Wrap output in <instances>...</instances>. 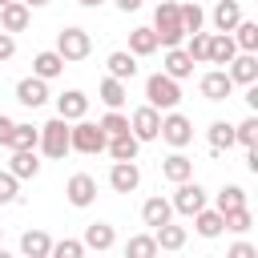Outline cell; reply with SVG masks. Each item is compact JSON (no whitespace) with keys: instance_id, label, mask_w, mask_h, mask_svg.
Returning <instances> with one entry per match:
<instances>
[{"instance_id":"74e56055","label":"cell","mask_w":258,"mask_h":258,"mask_svg":"<svg viewBox=\"0 0 258 258\" xmlns=\"http://www.w3.org/2000/svg\"><path fill=\"white\" fill-rule=\"evenodd\" d=\"M101 129H105V137H117V133H129V117L121 113V109H109L101 121H97Z\"/></svg>"},{"instance_id":"6da1fadb","label":"cell","mask_w":258,"mask_h":258,"mask_svg":"<svg viewBox=\"0 0 258 258\" xmlns=\"http://www.w3.org/2000/svg\"><path fill=\"white\" fill-rule=\"evenodd\" d=\"M153 32H157V48H177L185 40L181 12H177L173 0H157V8H153Z\"/></svg>"},{"instance_id":"30bf717a","label":"cell","mask_w":258,"mask_h":258,"mask_svg":"<svg viewBox=\"0 0 258 258\" xmlns=\"http://www.w3.org/2000/svg\"><path fill=\"white\" fill-rule=\"evenodd\" d=\"M198 93H202L206 101H226V97L234 93V81H230V73H226V69H210V73H202Z\"/></svg>"},{"instance_id":"83f0119b","label":"cell","mask_w":258,"mask_h":258,"mask_svg":"<svg viewBox=\"0 0 258 258\" xmlns=\"http://www.w3.org/2000/svg\"><path fill=\"white\" fill-rule=\"evenodd\" d=\"M97 97L105 101V109H121V105L129 101V89H125V81H117V77H105V81L97 85Z\"/></svg>"},{"instance_id":"ac0fdd59","label":"cell","mask_w":258,"mask_h":258,"mask_svg":"<svg viewBox=\"0 0 258 258\" xmlns=\"http://www.w3.org/2000/svg\"><path fill=\"white\" fill-rule=\"evenodd\" d=\"M8 173H12V177H20V181L36 177V173H40L36 149H12V157H8Z\"/></svg>"},{"instance_id":"277c9868","label":"cell","mask_w":258,"mask_h":258,"mask_svg":"<svg viewBox=\"0 0 258 258\" xmlns=\"http://www.w3.org/2000/svg\"><path fill=\"white\" fill-rule=\"evenodd\" d=\"M56 52L64 56V64H77V60H85L93 52V36L85 28H77V24H69V28L56 32Z\"/></svg>"},{"instance_id":"7bdbcfd3","label":"cell","mask_w":258,"mask_h":258,"mask_svg":"<svg viewBox=\"0 0 258 258\" xmlns=\"http://www.w3.org/2000/svg\"><path fill=\"white\" fill-rule=\"evenodd\" d=\"M12 56H16V36L0 28V60H12Z\"/></svg>"},{"instance_id":"ee69618b","label":"cell","mask_w":258,"mask_h":258,"mask_svg":"<svg viewBox=\"0 0 258 258\" xmlns=\"http://www.w3.org/2000/svg\"><path fill=\"white\" fill-rule=\"evenodd\" d=\"M12 129H16V121L0 113V149H8V145H12Z\"/></svg>"},{"instance_id":"7a4b0ae2","label":"cell","mask_w":258,"mask_h":258,"mask_svg":"<svg viewBox=\"0 0 258 258\" xmlns=\"http://www.w3.org/2000/svg\"><path fill=\"white\" fill-rule=\"evenodd\" d=\"M145 105H153V109H177L181 105V85L169 73H149L145 77Z\"/></svg>"},{"instance_id":"d6a6232c","label":"cell","mask_w":258,"mask_h":258,"mask_svg":"<svg viewBox=\"0 0 258 258\" xmlns=\"http://www.w3.org/2000/svg\"><path fill=\"white\" fill-rule=\"evenodd\" d=\"M222 226H226L230 234H246V230L254 226V214H250V206H234V210H226V214H222Z\"/></svg>"},{"instance_id":"ffe728a7","label":"cell","mask_w":258,"mask_h":258,"mask_svg":"<svg viewBox=\"0 0 258 258\" xmlns=\"http://www.w3.org/2000/svg\"><path fill=\"white\" fill-rule=\"evenodd\" d=\"M161 177L177 185V181H185V177H194V161H189V157H185L181 149H173V153H169V157L161 161Z\"/></svg>"},{"instance_id":"8992f818","label":"cell","mask_w":258,"mask_h":258,"mask_svg":"<svg viewBox=\"0 0 258 258\" xmlns=\"http://www.w3.org/2000/svg\"><path fill=\"white\" fill-rule=\"evenodd\" d=\"M157 137H161L165 145H173V149H185V145L194 141V121H189L185 113H177V109H165Z\"/></svg>"},{"instance_id":"e0dca14e","label":"cell","mask_w":258,"mask_h":258,"mask_svg":"<svg viewBox=\"0 0 258 258\" xmlns=\"http://www.w3.org/2000/svg\"><path fill=\"white\" fill-rule=\"evenodd\" d=\"M161 73H169L173 81H185V77H194V60H189V52H185L181 44H177V48H165Z\"/></svg>"},{"instance_id":"7dc6e473","label":"cell","mask_w":258,"mask_h":258,"mask_svg":"<svg viewBox=\"0 0 258 258\" xmlns=\"http://www.w3.org/2000/svg\"><path fill=\"white\" fill-rule=\"evenodd\" d=\"M77 4H81V8H101L105 0H77Z\"/></svg>"},{"instance_id":"7402d4cb","label":"cell","mask_w":258,"mask_h":258,"mask_svg":"<svg viewBox=\"0 0 258 258\" xmlns=\"http://www.w3.org/2000/svg\"><path fill=\"white\" fill-rule=\"evenodd\" d=\"M32 73H36V77H44V81H52V77H60V73H64V56H60L56 48L36 52V56H32Z\"/></svg>"},{"instance_id":"5bb4252c","label":"cell","mask_w":258,"mask_h":258,"mask_svg":"<svg viewBox=\"0 0 258 258\" xmlns=\"http://www.w3.org/2000/svg\"><path fill=\"white\" fill-rule=\"evenodd\" d=\"M230 81L234 85H254L258 81V52H234V60H230Z\"/></svg>"},{"instance_id":"f35d334b","label":"cell","mask_w":258,"mask_h":258,"mask_svg":"<svg viewBox=\"0 0 258 258\" xmlns=\"http://www.w3.org/2000/svg\"><path fill=\"white\" fill-rule=\"evenodd\" d=\"M234 145H258V117H246V121H238L234 125Z\"/></svg>"},{"instance_id":"8fae6325","label":"cell","mask_w":258,"mask_h":258,"mask_svg":"<svg viewBox=\"0 0 258 258\" xmlns=\"http://www.w3.org/2000/svg\"><path fill=\"white\" fill-rule=\"evenodd\" d=\"M16 101H20L24 109H40V105L48 101V81L36 77V73H32V77H20V81H16Z\"/></svg>"},{"instance_id":"60d3db41","label":"cell","mask_w":258,"mask_h":258,"mask_svg":"<svg viewBox=\"0 0 258 258\" xmlns=\"http://www.w3.org/2000/svg\"><path fill=\"white\" fill-rule=\"evenodd\" d=\"M20 198V177H12L8 169H0V206H12Z\"/></svg>"},{"instance_id":"f1b7e54d","label":"cell","mask_w":258,"mask_h":258,"mask_svg":"<svg viewBox=\"0 0 258 258\" xmlns=\"http://www.w3.org/2000/svg\"><path fill=\"white\" fill-rule=\"evenodd\" d=\"M230 36H234L238 52H258V24H254V20H238V24L230 28Z\"/></svg>"},{"instance_id":"d590c367","label":"cell","mask_w":258,"mask_h":258,"mask_svg":"<svg viewBox=\"0 0 258 258\" xmlns=\"http://www.w3.org/2000/svg\"><path fill=\"white\" fill-rule=\"evenodd\" d=\"M234 206H246V189H242V185H222L218 198H214V210L226 214V210H234Z\"/></svg>"},{"instance_id":"7c38bea8","label":"cell","mask_w":258,"mask_h":258,"mask_svg":"<svg viewBox=\"0 0 258 258\" xmlns=\"http://www.w3.org/2000/svg\"><path fill=\"white\" fill-rule=\"evenodd\" d=\"M109 185H113V194H133V189L141 185V169H137V161H113V169H109Z\"/></svg>"},{"instance_id":"603a6c76","label":"cell","mask_w":258,"mask_h":258,"mask_svg":"<svg viewBox=\"0 0 258 258\" xmlns=\"http://www.w3.org/2000/svg\"><path fill=\"white\" fill-rule=\"evenodd\" d=\"M109 77H117V81H133L137 77V56L129 52V48H117V52H109Z\"/></svg>"},{"instance_id":"ba28073f","label":"cell","mask_w":258,"mask_h":258,"mask_svg":"<svg viewBox=\"0 0 258 258\" xmlns=\"http://www.w3.org/2000/svg\"><path fill=\"white\" fill-rule=\"evenodd\" d=\"M169 206L177 210V214H185V218H194L202 206H206V189L194 181V177H185V181H177V189H173V198H169Z\"/></svg>"},{"instance_id":"836d02e7","label":"cell","mask_w":258,"mask_h":258,"mask_svg":"<svg viewBox=\"0 0 258 258\" xmlns=\"http://www.w3.org/2000/svg\"><path fill=\"white\" fill-rule=\"evenodd\" d=\"M157 254V242H153V230L149 234H133L125 242V258H153Z\"/></svg>"},{"instance_id":"e575fe53","label":"cell","mask_w":258,"mask_h":258,"mask_svg":"<svg viewBox=\"0 0 258 258\" xmlns=\"http://www.w3.org/2000/svg\"><path fill=\"white\" fill-rule=\"evenodd\" d=\"M185 52H189V60L194 64H206V52H210V32H185Z\"/></svg>"},{"instance_id":"4dcf8cb0","label":"cell","mask_w":258,"mask_h":258,"mask_svg":"<svg viewBox=\"0 0 258 258\" xmlns=\"http://www.w3.org/2000/svg\"><path fill=\"white\" fill-rule=\"evenodd\" d=\"M194 230H198L202 238H218L226 226H222V214H218V210H206V206H202V210L194 214Z\"/></svg>"},{"instance_id":"d6986e66","label":"cell","mask_w":258,"mask_h":258,"mask_svg":"<svg viewBox=\"0 0 258 258\" xmlns=\"http://www.w3.org/2000/svg\"><path fill=\"white\" fill-rule=\"evenodd\" d=\"M234 52H238L234 36H230V32H214V36H210V52H206V64H230V60H234Z\"/></svg>"},{"instance_id":"5b68a950","label":"cell","mask_w":258,"mask_h":258,"mask_svg":"<svg viewBox=\"0 0 258 258\" xmlns=\"http://www.w3.org/2000/svg\"><path fill=\"white\" fill-rule=\"evenodd\" d=\"M36 149L44 153V157H64L69 153V121L64 117H52V121H44L40 125V137H36Z\"/></svg>"},{"instance_id":"9c48e42d","label":"cell","mask_w":258,"mask_h":258,"mask_svg":"<svg viewBox=\"0 0 258 258\" xmlns=\"http://www.w3.org/2000/svg\"><path fill=\"white\" fill-rule=\"evenodd\" d=\"M64 198H69V206H77V210L93 206V202H97V177H93V173H73L69 185H64Z\"/></svg>"},{"instance_id":"f907efd6","label":"cell","mask_w":258,"mask_h":258,"mask_svg":"<svg viewBox=\"0 0 258 258\" xmlns=\"http://www.w3.org/2000/svg\"><path fill=\"white\" fill-rule=\"evenodd\" d=\"M0 4H8V0H0Z\"/></svg>"},{"instance_id":"44dd1931","label":"cell","mask_w":258,"mask_h":258,"mask_svg":"<svg viewBox=\"0 0 258 258\" xmlns=\"http://www.w3.org/2000/svg\"><path fill=\"white\" fill-rule=\"evenodd\" d=\"M173 218V206H169V198H145V206H141V222L149 226V230H157L161 222H169Z\"/></svg>"},{"instance_id":"1f68e13d","label":"cell","mask_w":258,"mask_h":258,"mask_svg":"<svg viewBox=\"0 0 258 258\" xmlns=\"http://www.w3.org/2000/svg\"><path fill=\"white\" fill-rule=\"evenodd\" d=\"M206 137H210V153L218 157L222 149H230V145H234V125H230V121H214Z\"/></svg>"},{"instance_id":"3957f363","label":"cell","mask_w":258,"mask_h":258,"mask_svg":"<svg viewBox=\"0 0 258 258\" xmlns=\"http://www.w3.org/2000/svg\"><path fill=\"white\" fill-rule=\"evenodd\" d=\"M105 129L97 125V121H69V149H77V153H101L105 149Z\"/></svg>"},{"instance_id":"4316f807","label":"cell","mask_w":258,"mask_h":258,"mask_svg":"<svg viewBox=\"0 0 258 258\" xmlns=\"http://www.w3.org/2000/svg\"><path fill=\"white\" fill-rule=\"evenodd\" d=\"M210 20H214L218 32H230V28L242 20V4H238V0H218L214 12H210Z\"/></svg>"},{"instance_id":"4fadbf2b","label":"cell","mask_w":258,"mask_h":258,"mask_svg":"<svg viewBox=\"0 0 258 258\" xmlns=\"http://www.w3.org/2000/svg\"><path fill=\"white\" fill-rule=\"evenodd\" d=\"M28 20H32V8H28L24 0H8V4H0V28H4V32H24Z\"/></svg>"},{"instance_id":"cb8c5ba5","label":"cell","mask_w":258,"mask_h":258,"mask_svg":"<svg viewBox=\"0 0 258 258\" xmlns=\"http://www.w3.org/2000/svg\"><path fill=\"white\" fill-rule=\"evenodd\" d=\"M105 149H109V157H113V161H137L141 141H137L133 133H117V137H109V141H105Z\"/></svg>"},{"instance_id":"f6af8a7d","label":"cell","mask_w":258,"mask_h":258,"mask_svg":"<svg viewBox=\"0 0 258 258\" xmlns=\"http://www.w3.org/2000/svg\"><path fill=\"white\" fill-rule=\"evenodd\" d=\"M226 254H230V258H258V250H254L250 242H234V246H230Z\"/></svg>"},{"instance_id":"52a82bcc","label":"cell","mask_w":258,"mask_h":258,"mask_svg":"<svg viewBox=\"0 0 258 258\" xmlns=\"http://www.w3.org/2000/svg\"><path fill=\"white\" fill-rule=\"evenodd\" d=\"M157 129H161V109H153V105H137L133 113H129V133L145 145V141H157Z\"/></svg>"},{"instance_id":"d4e9b609","label":"cell","mask_w":258,"mask_h":258,"mask_svg":"<svg viewBox=\"0 0 258 258\" xmlns=\"http://www.w3.org/2000/svg\"><path fill=\"white\" fill-rule=\"evenodd\" d=\"M185 226H173V218L169 222H161L157 230H153V242H157V250H181L185 246Z\"/></svg>"},{"instance_id":"f546056e","label":"cell","mask_w":258,"mask_h":258,"mask_svg":"<svg viewBox=\"0 0 258 258\" xmlns=\"http://www.w3.org/2000/svg\"><path fill=\"white\" fill-rule=\"evenodd\" d=\"M129 52L133 56H153L157 52V32L153 28H133L129 32Z\"/></svg>"},{"instance_id":"2e32d148","label":"cell","mask_w":258,"mask_h":258,"mask_svg":"<svg viewBox=\"0 0 258 258\" xmlns=\"http://www.w3.org/2000/svg\"><path fill=\"white\" fill-rule=\"evenodd\" d=\"M85 250H97V254H105V250H113L117 246V234H113V226L109 222H93V226H85Z\"/></svg>"},{"instance_id":"ab89813d","label":"cell","mask_w":258,"mask_h":258,"mask_svg":"<svg viewBox=\"0 0 258 258\" xmlns=\"http://www.w3.org/2000/svg\"><path fill=\"white\" fill-rule=\"evenodd\" d=\"M177 12H181V28H185V32H198V28L206 24L202 4H177Z\"/></svg>"},{"instance_id":"9a60e30c","label":"cell","mask_w":258,"mask_h":258,"mask_svg":"<svg viewBox=\"0 0 258 258\" xmlns=\"http://www.w3.org/2000/svg\"><path fill=\"white\" fill-rule=\"evenodd\" d=\"M89 113V97L81 93V89H64L60 97H56V117H64V121H81Z\"/></svg>"},{"instance_id":"c3c4849f","label":"cell","mask_w":258,"mask_h":258,"mask_svg":"<svg viewBox=\"0 0 258 258\" xmlns=\"http://www.w3.org/2000/svg\"><path fill=\"white\" fill-rule=\"evenodd\" d=\"M24 4H28V8H44L48 0H24Z\"/></svg>"},{"instance_id":"bcb514c9","label":"cell","mask_w":258,"mask_h":258,"mask_svg":"<svg viewBox=\"0 0 258 258\" xmlns=\"http://www.w3.org/2000/svg\"><path fill=\"white\" fill-rule=\"evenodd\" d=\"M113 4H117V8H121V12H137V8H141V4H145V0H113Z\"/></svg>"},{"instance_id":"681fc988","label":"cell","mask_w":258,"mask_h":258,"mask_svg":"<svg viewBox=\"0 0 258 258\" xmlns=\"http://www.w3.org/2000/svg\"><path fill=\"white\" fill-rule=\"evenodd\" d=\"M0 238H4V226H0Z\"/></svg>"},{"instance_id":"8d00e7d4","label":"cell","mask_w":258,"mask_h":258,"mask_svg":"<svg viewBox=\"0 0 258 258\" xmlns=\"http://www.w3.org/2000/svg\"><path fill=\"white\" fill-rule=\"evenodd\" d=\"M36 137H40V125H20V121H16L8 149H36Z\"/></svg>"},{"instance_id":"b9f144b4","label":"cell","mask_w":258,"mask_h":258,"mask_svg":"<svg viewBox=\"0 0 258 258\" xmlns=\"http://www.w3.org/2000/svg\"><path fill=\"white\" fill-rule=\"evenodd\" d=\"M52 254H56V258H81V254H85V242L60 238V242H52Z\"/></svg>"},{"instance_id":"484cf974","label":"cell","mask_w":258,"mask_h":258,"mask_svg":"<svg viewBox=\"0 0 258 258\" xmlns=\"http://www.w3.org/2000/svg\"><path fill=\"white\" fill-rule=\"evenodd\" d=\"M20 254H28V258H48V254H52V238H48L44 230H24V234H20Z\"/></svg>"}]
</instances>
